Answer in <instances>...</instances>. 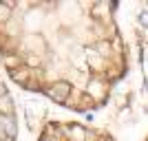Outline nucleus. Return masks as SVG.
<instances>
[{"label": "nucleus", "mask_w": 148, "mask_h": 141, "mask_svg": "<svg viewBox=\"0 0 148 141\" xmlns=\"http://www.w3.org/2000/svg\"><path fill=\"white\" fill-rule=\"evenodd\" d=\"M95 5L0 2V60L11 80L71 110H88L106 99L99 44L86 40Z\"/></svg>", "instance_id": "1"}, {"label": "nucleus", "mask_w": 148, "mask_h": 141, "mask_svg": "<svg viewBox=\"0 0 148 141\" xmlns=\"http://www.w3.org/2000/svg\"><path fill=\"white\" fill-rule=\"evenodd\" d=\"M142 25L148 27V13H142Z\"/></svg>", "instance_id": "4"}, {"label": "nucleus", "mask_w": 148, "mask_h": 141, "mask_svg": "<svg viewBox=\"0 0 148 141\" xmlns=\"http://www.w3.org/2000/svg\"><path fill=\"white\" fill-rule=\"evenodd\" d=\"M18 121H16V104L11 93L0 77V141H16Z\"/></svg>", "instance_id": "3"}, {"label": "nucleus", "mask_w": 148, "mask_h": 141, "mask_svg": "<svg viewBox=\"0 0 148 141\" xmlns=\"http://www.w3.org/2000/svg\"><path fill=\"white\" fill-rule=\"evenodd\" d=\"M40 141H108L82 123H49Z\"/></svg>", "instance_id": "2"}]
</instances>
